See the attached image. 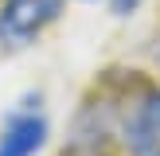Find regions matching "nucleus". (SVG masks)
<instances>
[{"label": "nucleus", "instance_id": "obj_3", "mask_svg": "<svg viewBox=\"0 0 160 156\" xmlns=\"http://www.w3.org/2000/svg\"><path fill=\"white\" fill-rule=\"evenodd\" d=\"M47 144V117L43 113H12L0 129V156H35Z\"/></svg>", "mask_w": 160, "mask_h": 156}, {"label": "nucleus", "instance_id": "obj_2", "mask_svg": "<svg viewBox=\"0 0 160 156\" xmlns=\"http://www.w3.org/2000/svg\"><path fill=\"white\" fill-rule=\"evenodd\" d=\"M125 144L133 156H160V90H145L125 117Z\"/></svg>", "mask_w": 160, "mask_h": 156}, {"label": "nucleus", "instance_id": "obj_1", "mask_svg": "<svg viewBox=\"0 0 160 156\" xmlns=\"http://www.w3.org/2000/svg\"><path fill=\"white\" fill-rule=\"evenodd\" d=\"M59 12H62V0H4L0 4V43L23 47Z\"/></svg>", "mask_w": 160, "mask_h": 156}, {"label": "nucleus", "instance_id": "obj_4", "mask_svg": "<svg viewBox=\"0 0 160 156\" xmlns=\"http://www.w3.org/2000/svg\"><path fill=\"white\" fill-rule=\"evenodd\" d=\"M137 4H141V0H113V12L117 16H129V12H137Z\"/></svg>", "mask_w": 160, "mask_h": 156}]
</instances>
